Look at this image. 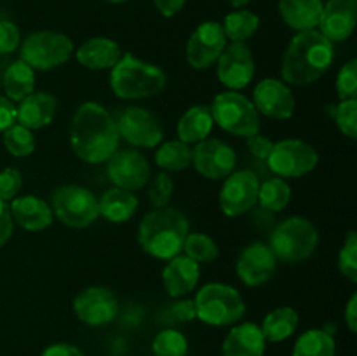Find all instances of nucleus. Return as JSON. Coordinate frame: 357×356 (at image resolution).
Masks as SVG:
<instances>
[{
    "label": "nucleus",
    "instance_id": "obj_23",
    "mask_svg": "<svg viewBox=\"0 0 357 356\" xmlns=\"http://www.w3.org/2000/svg\"><path fill=\"white\" fill-rule=\"evenodd\" d=\"M9 208L14 222L24 230H44L52 223L51 206L35 195L16 198Z\"/></svg>",
    "mask_w": 357,
    "mask_h": 356
},
{
    "label": "nucleus",
    "instance_id": "obj_45",
    "mask_svg": "<svg viewBox=\"0 0 357 356\" xmlns=\"http://www.w3.org/2000/svg\"><path fill=\"white\" fill-rule=\"evenodd\" d=\"M14 230V220L10 208L6 201H0V248L10 239Z\"/></svg>",
    "mask_w": 357,
    "mask_h": 356
},
{
    "label": "nucleus",
    "instance_id": "obj_32",
    "mask_svg": "<svg viewBox=\"0 0 357 356\" xmlns=\"http://www.w3.org/2000/svg\"><path fill=\"white\" fill-rule=\"evenodd\" d=\"M337 346H335L333 335L324 330H307L302 337L296 341L293 356H335Z\"/></svg>",
    "mask_w": 357,
    "mask_h": 356
},
{
    "label": "nucleus",
    "instance_id": "obj_21",
    "mask_svg": "<svg viewBox=\"0 0 357 356\" xmlns=\"http://www.w3.org/2000/svg\"><path fill=\"white\" fill-rule=\"evenodd\" d=\"M201 276L199 264L187 255H176L169 258L162 271V285L171 297L188 295L192 290H195Z\"/></svg>",
    "mask_w": 357,
    "mask_h": 356
},
{
    "label": "nucleus",
    "instance_id": "obj_16",
    "mask_svg": "<svg viewBox=\"0 0 357 356\" xmlns=\"http://www.w3.org/2000/svg\"><path fill=\"white\" fill-rule=\"evenodd\" d=\"M73 313L82 323L101 327L115 320L119 313V300L105 286H89L73 299Z\"/></svg>",
    "mask_w": 357,
    "mask_h": 356
},
{
    "label": "nucleus",
    "instance_id": "obj_51",
    "mask_svg": "<svg viewBox=\"0 0 357 356\" xmlns=\"http://www.w3.org/2000/svg\"><path fill=\"white\" fill-rule=\"evenodd\" d=\"M230 3H232L234 7H237V9H241V7H244L246 3H250V0H229Z\"/></svg>",
    "mask_w": 357,
    "mask_h": 356
},
{
    "label": "nucleus",
    "instance_id": "obj_48",
    "mask_svg": "<svg viewBox=\"0 0 357 356\" xmlns=\"http://www.w3.org/2000/svg\"><path fill=\"white\" fill-rule=\"evenodd\" d=\"M173 314L180 321H192L197 318V309H195L194 300H180L173 306Z\"/></svg>",
    "mask_w": 357,
    "mask_h": 356
},
{
    "label": "nucleus",
    "instance_id": "obj_42",
    "mask_svg": "<svg viewBox=\"0 0 357 356\" xmlns=\"http://www.w3.org/2000/svg\"><path fill=\"white\" fill-rule=\"evenodd\" d=\"M23 187V175L17 168L0 171V201H10Z\"/></svg>",
    "mask_w": 357,
    "mask_h": 356
},
{
    "label": "nucleus",
    "instance_id": "obj_34",
    "mask_svg": "<svg viewBox=\"0 0 357 356\" xmlns=\"http://www.w3.org/2000/svg\"><path fill=\"white\" fill-rule=\"evenodd\" d=\"M258 201L268 212H282L291 201V187L282 178H268L260 185Z\"/></svg>",
    "mask_w": 357,
    "mask_h": 356
},
{
    "label": "nucleus",
    "instance_id": "obj_28",
    "mask_svg": "<svg viewBox=\"0 0 357 356\" xmlns=\"http://www.w3.org/2000/svg\"><path fill=\"white\" fill-rule=\"evenodd\" d=\"M213 124H215V121H213L211 108L206 107V105H194L181 115L180 122H178L176 131L180 136V142L187 143V145L202 142L209 136Z\"/></svg>",
    "mask_w": 357,
    "mask_h": 356
},
{
    "label": "nucleus",
    "instance_id": "obj_3",
    "mask_svg": "<svg viewBox=\"0 0 357 356\" xmlns=\"http://www.w3.org/2000/svg\"><path fill=\"white\" fill-rule=\"evenodd\" d=\"M190 232L187 215L178 208H153L143 216L138 227V243L143 251L160 260L180 255L183 243Z\"/></svg>",
    "mask_w": 357,
    "mask_h": 356
},
{
    "label": "nucleus",
    "instance_id": "obj_10",
    "mask_svg": "<svg viewBox=\"0 0 357 356\" xmlns=\"http://www.w3.org/2000/svg\"><path fill=\"white\" fill-rule=\"evenodd\" d=\"M319 154L302 140L289 138L274 143L267 157V164L278 177L298 178L316 170Z\"/></svg>",
    "mask_w": 357,
    "mask_h": 356
},
{
    "label": "nucleus",
    "instance_id": "obj_8",
    "mask_svg": "<svg viewBox=\"0 0 357 356\" xmlns=\"http://www.w3.org/2000/svg\"><path fill=\"white\" fill-rule=\"evenodd\" d=\"M52 215L72 229H84L94 223L100 216L98 198L80 185H59L51 194Z\"/></svg>",
    "mask_w": 357,
    "mask_h": 356
},
{
    "label": "nucleus",
    "instance_id": "obj_6",
    "mask_svg": "<svg viewBox=\"0 0 357 356\" xmlns=\"http://www.w3.org/2000/svg\"><path fill=\"white\" fill-rule=\"evenodd\" d=\"M197 318L211 327H227L243 320L246 304L234 286L208 283L195 295Z\"/></svg>",
    "mask_w": 357,
    "mask_h": 356
},
{
    "label": "nucleus",
    "instance_id": "obj_43",
    "mask_svg": "<svg viewBox=\"0 0 357 356\" xmlns=\"http://www.w3.org/2000/svg\"><path fill=\"white\" fill-rule=\"evenodd\" d=\"M20 28L13 21H0V54H9L20 47Z\"/></svg>",
    "mask_w": 357,
    "mask_h": 356
},
{
    "label": "nucleus",
    "instance_id": "obj_47",
    "mask_svg": "<svg viewBox=\"0 0 357 356\" xmlns=\"http://www.w3.org/2000/svg\"><path fill=\"white\" fill-rule=\"evenodd\" d=\"M42 356H86L82 349H79L73 344H66V342H58V344H51L49 348L44 349Z\"/></svg>",
    "mask_w": 357,
    "mask_h": 356
},
{
    "label": "nucleus",
    "instance_id": "obj_44",
    "mask_svg": "<svg viewBox=\"0 0 357 356\" xmlns=\"http://www.w3.org/2000/svg\"><path fill=\"white\" fill-rule=\"evenodd\" d=\"M246 145H248V150H250L257 159L267 161L268 154H271L272 147H274V142H272L271 138H267V136L257 133V135L253 136H248Z\"/></svg>",
    "mask_w": 357,
    "mask_h": 356
},
{
    "label": "nucleus",
    "instance_id": "obj_38",
    "mask_svg": "<svg viewBox=\"0 0 357 356\" xmlns=\"http://www.w3.org/2000/svg\"><path fill=\"white\" fill-rule=\"evenodd\" d=\"M326 114L335 119L338 129L347 138L356 140L357 136V100H340L337 105H328Z\"/></svg>",
    "mask_w": 357,
    "mask_h": 356
},
{
    "label": "nucleus",
    "instance_id": "obj_7",
    "mask_svg": "<svg viewBox=\"0 0 357 356\" xmlns=\"http://www.w3.org/2000/svg\"><path fill=\"white\" fill-rule=\"evenodd\" d=\"M209 108H211L213 121L230 135L248 138L260 133V114L255 108L253 101L237 91L216 94Z\"/></svg>",
    "mask_w": 357,
    "mask_h": 356
},
{
    "label": "nucleus",
    "instance_id": "obj_24",
    "mask_svg": "<svg viewBox=\"0 0 357 356\" xmlns=\"http://www.w3.org/2000/svg\"><path fill=\"white\" fill-rule=\"evenodd\" d=\"M223 356H264L265 337L255 323H241L227 334Z\"/></svg>",
    "mask_w": 357,
    "mask_h": 356
},
{
    "label": "nucleus",
    "instance_id": "obj_20",
    "mask_svg": "<svg viewBox=\"0 0 357 356\" xmlns=\"http://www.w3.org/2000/svg\"><path fill=\"white\" fill-rule=\"evenodd\" d=\"M356 17V0H330L323 6L317 27L330 42H342L354 31Z\"/></svg>",
    "mask_w": 357,
    "mask_h": 356
},
{
    "label": "nucleus",
    "instance_id": "obj_9",
    "mask_svg": "<svg viewBox=\"0 0 357 356\" xmlns=\"http://www.w3.org/2000/svg\"><path fill=\"white\" fill-rule=\"evenodd\" d=\"M21 59L33 70H52L61 66L73 54V44L59 31H35L23 40Z\"/></svg>",
    "mask_w": 357,
    "mask_h": 356
},
{
    "label": "nucleus",
    "instance_id": "obj_33",
    "mask_svg": "<svg viewBox=\"0 0 357 356\" xmlns=\"http://www.w3.org/2000/svg\"><path fill=\"white\" fill-rule=\"evenodd\" d=\"M222 27L223 31H225L227 40L246 42L248 38L257 34L258 27H260V20H258V16L255 13L243 9L227 14L225 23Z\"/></svg>",
    "mask_w": 357,
    "mask_h": 356
},
{
    "label": "nucleus",
    "instance_id": "obj_36",
    "mask_svg": "<svg viewBox=\"0 0 357 356\" xmlns=\"http://www.w3.org/2000/svg\"><path fill=\"white\" fill-rule=\"evenodd\" d=\"M3 145L14 157H28L33 154L37 142L31 129L21 124H13L3 131Z\"/></svg>",
    "mask_w": 357,
    "mask_h": 356
},
{
    "label": "nucleus",
    "instance_id": "obj_35",
    "mask_svg": "<svg viewBox=\"0 0 357 356\" xmlns=\"http://www.w3.org/2000/svg\"><path fill=\"white\" fill-rule=\"evenodd\" d=\"M183 251L188 258L195 260L197 264H208L218 258L220 248L213 237L202 232H188L187 239L183 243Z\"/></svg>",
    "mask_w": 357,
    "mask_h": 356
},
{
    "label": "nucleus",
    "instance_id": "obj_27",
    "mask_svg": "<svg viewBox=\"0 0 357 356\" xmlns=\"http://www.w3.org/2000/svg\"><path fill=\"white\" fill-rule=\"evenodd\" d=\"M100 206V215L105 216L112 223H124L132 218V215L138 209V198L131 191L124 188H108L98 199Z\"/></svg>",
    "mask_w": 357,
    "mask_h": 356
},
{
    "label": "nucleus",
    "instance_id": "obj_17",
    "mask_svg": "<svg viewBox=\"0 0 357 356\" xmlns=\"http://www.w3.org/2000/svg\"><path fill=\"white\" fill-rule=\"evenodd\" d=\"M218 79L230 91L246 87L255 77L253 52L246 42H232L225 45L218 58Z\"/></svg>",
    "mask_w": 357,
    "mask_h": 356
},
{
    "label": "nucleus",
    "instance_id": "obj_50",
    "mask_svg": "<svg viewBox=\"0 0 357 356\" xmlns=\"http://www.w3.org/2000/svg\"><path fill=\"white\" fill-rule=\"evenodd\" d=\"M345 321L351 332L357 330V295L352 293L351 300H349L347 307H345Z\"/></svg>",
    "mask_w": 357,
    "mask_h": 356
},
{
    "label": "nucleus",
    "instance_id": "obj_49",
    "mask_svg": "<svg viewBox=\"0 0 357 356\" xmlns=\"http://www.w3.org/2000/svg\"><path fill=\"white\" fill-rule=\"evenodd\" d=\"M185 2H187V0H153L157 10L166 17H171L174 16V14L180 13V10L183 9Z\"/></svg>",
    "mask_w": 357,
    "mask_h": 356
},
{
    "label": "nucleus",
    "instance_id": "obj_12",
    "mask_svg": "<svg viewBox=\"0 0 357 356\" xmlns=\"http://www.w3.org/2000/svg\"><path fill=\"white\" fill-rule=\"evenodd\" d=\"M227 45L223 27L216 21H206L195 28L187 42V61L195 70H206L218 61Z\"/></svg>",
    "mask_w": 357,
    "mask_h": 356
},
{
    "label": "nucleus",
    "instance_id": "obj_26",
    "mask_svg": "<svg viewBox=\"0 0 357 356\" xmlns=\"http://www.w3.org/2000/svg\"><path fill=\"white\" fill-rule=\"evenodd\" d=\"M323 6L321 0H279V13L282 21L293 30H316Z\"/></svg>",
    "mask_w": 357,
    "mask_h": 356
},
{
    "label": "nucleus",
    "instance_id": "obj_30",
    "mask_svg": "<svg viewBox=\"0 0 357 356\" xmlns=\"http://www.w3.org/2000/svg\"><path fill=\"white\" fill-rule=\"evenodd\" d=\"M298 327V314L293 307H278L265 316L261 325V334L265 341L282 342L295 334Z\"/></svg>",
    "mask_w": 357,
    "mask_h": 356
},
{
    "label": "nucleus",
    "instance_id": "obj_46",
    "mask_svg": "<svg viewBox=\"0 0 357 356\" xmlns=\"http://www.w3.org/2000/svg\"><path fill=\"white\" fill-rule=\"evenodd\" d=\"M16 124V107L7 96H0V133Z\"/></svg>",
    "mask_w": 357,
    "mask_h": 356
},
{
    "label": "nucleus",
    "instance_id": "obj_39",
    "mask_svg": "<svg viewBox=\"0 0 357 356\" xmlns=\"http://www.w3.org/2000/svg\"><path fill=\"white\" fill-rule=\"evenodd\" d=\"M173 178H171L169 173L162 171V173H159L155 178L150 180L146 195H149V201L153 208H164V206L169 205L171 198H173Z\"/></svg>",
    "mask_w": 357,
    "mask_h": 356
},
{
    "label": "nucleus",
    "instance_id": "obj_31",
    "mask_svg": "<svg viewBox=\"0 0 357 356\" xmlns=\"http://www.w3.org/2000/svg\"><path fill=\"white\" fill-rule=\"evenodd\" d=\"M155 163L160 170L183 171L192 164V149L180 140L166 142L157 147Z\"/></svg>",
    "mask_w": 357,
    "mask_h": 356
},
{
    "label": "nucleus",
    "instance_id": "obj_13",
    "mask_svg": "<svg viewBox=\"0 0 357 356\" xmlns=\"http://www.w3.org/2000/svg\"><path fill=\"white\" fill-rule=\"evenodd\" d=\"M107 173L112 184L124 191H139L150 180V164L142 152L135 149L115 150L107 161Z\"/></svg>",
    "mask_w": 357,
    "mask_h": 356
},
{
    "label": "nucleus",
    "instance_id": "obj_18",
    "mask_svg": "<svg viewBox=\"0 0 357 356\" xmlns=\"http://www.w3.org/2000/svg\"><path fill=\"white\" fill-rule=\"evenodd\" d=\"M278 258L268 244L253 243L241 251L237 258L236 271L241 281L246 286H260L274 276Z\"/></svg>",
    "mask_w": 357,
    "mask_h": 356
},
{
    "label": "nucleus",
    "instance_id": "obj_1",
    "mask_svg": "<svg viewBox=\"0 0 357 356\" xmlns=\"http://www.w3.org/2000/svg\"><path fill=\"white\" fill-rule=\"evenodd\" d=\"M117 126L107 108L87 101L75 110L70 124V145L73 154L84 163H107L119 150Z\"/></svg>",
    "mask_w": 357,
    "mask_h": 356
},
{
    "label": "nucleus",
    "instance_id": "obj_40",
    "mask_svg": "<svg viewBox=\"0 0 357 356\" xmlns=\"http://www.w3.org/2000/svg\"><path fill=\"white\" fill-rule=\"evenodd\" d=\"M338 269L349 281H357V234L349 230L340 253H338Z\"/></svg>",
    "mask_w": 357,
    "mask_h": 356
},
{
    "label": "nucleus",
    "instance_id": "obj_2",
    "mask_svg": "<svg viewBox=\"0 0 357 356\" xmlns=\"http://www.w3.org/2000/svg\"><path fill=\"white\" fill-rule=\"evenodd\" d=\"M333 58V42L328 40L321 31H298L291 38L282 58V80L291 86L316 82L330 70Z\"/></svg>",
    "mask_w": 357,
    "mask_h": 356
},
{
    "label": "nucleus",
    "instance_id": "obj_5",
    "mask_svg": "<svg viewBox=\"0 0 357 356\" xmlns=\"http://www.w3.org/2000/svg\"><path fill=\"white\" fill-rule=\"evenodd\" d=\"M319 244L316 225L305 216H289L282 220L271 236L268 248L275 258L289 264L307 260Z\"/></svg>",
    "mask_w": 357,
    "mask_h": 356
},
{
    "label": "nucleus",
    "instance_id": "obj_15",
    "mask_svg": "<svg viewBox=\"0 0 357 356\" xmlns=\"http://www.w3.org/2000/svg\"><path fill=\"white\" fill-rule=\"evenodd\" d=\"M236 150L218 138H206L192 150V164L209 180H222L236 170Z\"/></svg>",
    "mask_w": 357,
    "mask_h": 356
},
{
    "label": "nucleus",
    "instance_id": "obj_25",
    "mask_svg": "<svg viewBox=\"0 0 357 356\" xmlns=\"http://www.w3.org/2000/svg\"><path fill=\"white\" fill-rule=\"evenodd\" d=\"M121 56V45L105 37L89 38L75 52L77 61L87 70H112Z\"/></svg>",
    "mask_w": 357,
    "mask_h": 356
},
{
    "label": "nucleus",
    "instance_id": "obj_41",
    "mask_svg": "<svg viewBox=\"0 0 357 356\" xmlns=\"http://www.w3.org/2000/svg\"><path fill=\"white\" fill-rule=\"evenodd\" d=\"M337 94L340 100H356L357 94V61L351 59L340 68L337 77Z\"/></svg>",
    "mask_w": 357,
    "mask_h": 356
},
{
    "label": "nucleus",
    "instance_id": "obj_19",
    "mask_svg": "<svg viewBox=\"0 0 357 356\" xmlns=\"http://www.w3.org/2000/svg\"><path fill=\"white\" fill-rule=\"evenodd\" d=\"M253 105L258 114L286 121L295 112V98L288 84L278 79H264L253 93Z\"/></svg>",
    "mask_w": 357,
    "mask_h": 356
},
{
    "label": "nucleus",
    "instance_id": "obj_37",
    "mask_svg": "<svg viewBox=\"0 0 357 356\" xmlns=\"http://www.w3.org/2000/svg\"><path fill=\"white\" fill-rule=\"evenodd\" d=\"M152 351L155 356H187L188 341L181 332L167 328L155 335L152 342Z\"/></svg>",
    "mask_w": 357,
    "mask_h": 356
},
{
    "label": "nucleus",
    "instance_id": "obj_52",
    "mask_svg": "<svg viewBox=\"0 0 357 356\" xmlns=\"http://www.w3.org/2000/svg\"><path fill=\"white\" fill-rule=\"evenodd\" d=\"M105 2H110V3H121V2H126V0H105Z\"/></svg>",
    "mask_w": 357,
    "mask_h": 356
},
{
    "label": "nucleus",
    "instance_id": "obj_29",
    "mask_svg": "<svg viewBox=\"0 0 357 356\" xmlns=\"http://www.w3.org/2000/svg\"><path fill=\"white\" fill-rule=\"evenodd\" d=\"M3 89L10 101H21L35 91V70L23 59L10 63L3 73Z\"/></svg>",
    "mask_w": 357,
    "mask_h": 356
},
{
    "label": "nucleus",
    "instance_id": "obj_11",
    "mask_svg": "<svg viewBox=\"0 0 357 356\" xmlns=\"http://www.w3.org/2000/svg\"><path fill=\"white\" fill-rule=\"evenodd\" d=\"M121 138L138 149H155L162 143L164 129L152 112L142 107H124L114 117Z\"/></svg>",
    "mask_w": 357,
    "mask_h": 356
},
{
    "label": "nucleus",
    "instance_id": "obj_14",
    "mask_svg": "<svg viewBox=\"0 0 357 356\" xmlns=\"http://www.w3.org/2000/svg\"><path fill=\"white\" fill-rule=\"evenodd\" d=\"M260 180L253 171H236L225 178L220 191V206L227 216H241L258 202Z\"/></svg>",
    "mask_w": 357,
    "mask_h": 356
},
{
    "label": "nucleus",
    "instance_id": "obj_4",
    "mask_svg": "<svg viewBox=\"0 0 357 356\" xmlns=\"http://www.w3.org/2000/svg\"><path fill=\"white\" fill-rule=\"evenodd\" d=\"M166 73L159 66L143 61L131 52H124L110 73L112 91L122 100L155 96L166 87Z\"/></svg>",
    "mask_w": 357,
    "mask_h": 356
},
{
    "label": "nucleus",
    "instance_id": "obj_22",
    "mask_svg": "<svg viewBox=\"0 0 357 356\" xmlns=\"http://www.w3.org/2000/svg\"><path fill=\"white\" fill-rule=\"evenodd\" d=\"M56 110L58 100L52 94L33 91L20 101V107H16V121L28 129H40L51 124Z\"/></svg>",
    "mask_w": 357,
    "mask_h": 356
}]
</instances>
